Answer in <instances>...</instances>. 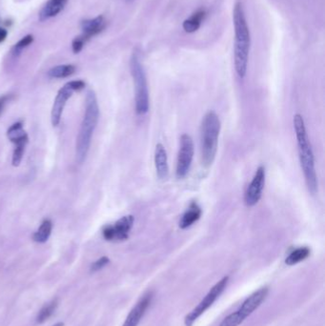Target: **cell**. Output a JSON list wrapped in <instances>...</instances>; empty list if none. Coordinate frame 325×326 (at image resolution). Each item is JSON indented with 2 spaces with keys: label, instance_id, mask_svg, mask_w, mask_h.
<instances>
[{
  "label": "cell",
  "instance_id": "cell-1",
  "mask_svg": "<svg viewBox=\"0 0 325 326\" xmlns=\"http://www.w3.org/2000/svg\"><path fill=\"white\" fill-rule=\"evenodd\" d=\"M293 122L298 142L299 158L303 169L306 186L308 188V191L312 195H315L318 192V177L315 167L314 153L307 135L303 115L300 113H296L294 115Z\"/></svg>",
  "mask_w": 325,
  "mask_h": 326
},
{
  "label": "cell",
  "instance_id": "cell-2",
  "mask_svg": "<svg viewBox=\"0 0 325 326\" xmlns=\"http://www.w3.org/2000/svg\"><path fill=\"white\" fill-rule=\"evenodd\" d=\"M100 119V107L96 93L89 90L86 95L85 101V112L79 129V135L77 138V161L83 163L87 158L88 152L90 150L92 137L94 135L95 129L97 128Z\"/></svg>",
  "mask_w": 325,
  "mask_h": 326
},
{
  "label": "cell",
  "instance_id": "cell-3",
  "mask_svg": "<svg viewBox=\"0 0 325 326\" xmlns=\"http://www.w3.org/2000/svg\"><path fill=\"white\" fill-rule=\"evenodd\" d=\"M233 19H234L235 35V72L240 79H244L247 73L251 37H250V31L247 25L244 11L242 8V4L240 2H237L235 5Z\"/></svg>",
  "mask_w": 325,
  "mask_h": 326
},
{
  "label": "cell",
  "instance_id": "cell-4",
  "mask_svg": "<svg viewBox=\"0 0 325 326\" xmlns=\"http://www.w3.org/2000/svg\"><path fill=\"white\" fill-rule=\"evenodd\" d=\"M220 127L219 117L214 111H209L204 115L201 128V147L202 164L206 168L213 164L216 158Z\"/></svg>",
  "mask_w": 325,
  "mask_h": 326
},
{
  "label": "cell",
  "instance_id": "cell-5",
  "mask_svg": "<svg viewBox=\"0 0 325 326\" xmlns=\"http://www.w3.org/2000/svg\"><path fill=\"white\" fill-rule=\"evenodd\" d=\"M130 68L135 84V112L143 115L149 111V89L144 68L136 54L131 57Z\"/></svg>",
  "mask_w": 325,
  "mask_h": 326
},
{
  "label": "cell",
  "instance_id": "cell-6",
  "mask_svg": "<svg viewBox=\"0 0 325 326\" xmlns=\"http://www.w3.org/2000/svg\"><path fill=\"white\" fill-rule=\"evenodd\" d=\"M85 86L86 83L83 80H73L66 83L60 90L58 91L51 112V121L54 127H56L60 123L63 110L65 108L68 100L73 96L75 92L83 90Z\"/></svg>",
  "mask_w": 325,
  "mask_h": 326
},
{
  "label": "cell",
  "instance_id": "cell-7",
  "mask_svg": "<svg viewBox=\"0 0 325 326\" xmlns=\"http://www.w3.org/2000/svg\"><path fill=\"white\" fill-rule=\"evenodd\" d=\"M7 136L14 145L11 164L14 167H18L22 161L25 148L29 142V136L23 128L22 122L18 121L11 125V127L7 130Z\"/></svg>",
  "mask_w": 325,
  "mask_h": 326
},
{
  "label": "cell",
  "instance_id": "cell-8",
  "mask_svg": "<svg viewBox=\"0 0 325 326\" xmlns=\"http://www.w3.org/2000/svg\"><path fill=\"white\" fill-rule=\"evenodd\" d=\"M194 152L195 148L191 135L183 134L180 137V150L176 169V176L179 180L184 179L189 173L194 158Z\"/></svg>",
  "mask_w": 325,
  "mask_h": 326
},
{
  "label": "cell",
  "instance_id": "cell-9",
  "mask_svg": "<svg viewBox=\"0 0 325 326\" xmlns=\"http://www.w3.org/2000/svg\"><path fill=\"white\" fill-rule=\"evenodd\" d=\"M134 222L135 217L132 215L124 216L113 224L105 225L102 229V235L108 241H122L129 237Z\"/></svg>",
  "mask_w": 325,
  "mask_h": 326
},
{
  "label": "cell",
  "instance_id": "cell-10",
  "mask_svg": "<svg viewBox=\"0 0 325 326\" xmlns=\"http://www.w3.org/2000/svg\"><path fill=\"white\" fill-rule=\"evenodd\" d=\"M228 280H229L228 277H224L221 281H218L210 290V292L205 296V298L202 300L201 304H199L189 315L186 316L185 318L186 326H193V324L214 304V302L219 297V295L223 292Z\"/></svg>",
  "mask_w": 325,
  "mask_h": 326
},
{
  "label": "cell",
  "instance_id": "cell-11",
  "mask_svg": "<svg viewBox=\"0 0 325 326\" xmlns=\"http://www.w3.org/2000/svg\"><path fill=\"white\" fill-rule=\"evenodd\" d=\"M265 185V168L264 166H259L250 185L247 188L244 203L248 207H253L259 202L261 199L262 191Z\"/></svg>",
  "mask_w": 325,
  "mask_h": 326
},
{
  "label": "cell",
  "instance_id": "cell-12",
  "mask_svg": "<svg viewBox=\"0 0 325 326\" xmlns=\"http://www.w3.org/2000/svg\"><path fill=\"white\" fill-rule=\"evenodd\" d=\"M267 293L268 290L266 287L261 288L257 292L254 293L249 298H247L246 301L241 305L239 310H237V312L245 320L248 316L251 315L258 306L262 304V302L267 296Z\"/></svg>",
  "mask_w": 325,
  "mask_h": 326
},
{
  "label": "cell",
  "instance_id": "cell-13",
  "mask_svg": "<svg viewBox=\"0 0 325 326\" xmlns=\"http://www.w3.org/2000/svg\"><path fill=\"white\" fill-rule=\"evenodd\" d=\"M155 166L159 180H166L169 176L167 152L161 143H157L155 151Z\"/></svg>",
  "mask_w": 325,
  "mask_h": 326
},
{
  "label": "cell",
  "instance_id": "cell-14",
  "mask_svg": "<svg viewBox=\"0 0 325 326\" xmlns=\"http://www.w3.org/2000/svg\"><path fill=\"white\" fill-rule=\"evenodd\" d=\"M106 27V21L103 15H99L93 19L85 20L81 24L82 29V36L87 41L91 37L101 34V32Z\"/></svg>",
  "mask_w": 325,
  "mask_h": 326
},
{
  "label": "cell",
  "instance_id": "cell-15",
  "mask_svg": "<svg viewBox=\"0 0 325 326\" xmlns=\"http://www.w3.org/2000/svg\"><path fill=\"white\" fill-rule=\"evenodd\" d=\"M150 303H151L150 295L145 296L143 299H141L127 317L123 326H137L141 318L144 315L146 309L148 308Z\"/></svg>",
  "mask_w": 325,
  "mask_h": 326
},
{
  "label": "cell",
  "instance_id": "cell-16",
  "mask_svg": "<svg viewBox=\"0 0 325 326\" xmlns=\"http://www.w3.org/2000/svg\"><path fill=\"white\" fill-rule=\"evenodd\" d=\"M66 0H49L44 7L39 11V20L44 22L46 20L57 15L60 11L64 9Z\"/></svg>",
  "mask_w": 325,
  "mask_h": 326
},
{
  "label": "cell",
  "instance_id": "cell-17",
  "mask_svg": "<svg viewBox=\"0 0 325 326\" xmlns=\"http://www.w3.org/2000/svg\"><path fill=\"white\" fill-rule=\"evenodd\" d=\"M202 208L196 202L191 203L189 208L185 211L180 221V227L181 229H187L197 222L202 217Z\"/></svg>",
  "mask_w": 325,
  "mask_h": 326
},
{
  "label": "cell",
  "instance_id": "cell-18",
  "mask_svg": "<svg viewBox=\"0 0 325 326\" xmlns=\"http://www.w3.org/2000/svg\"><path fill=\"white\" fill-rule=\"evenodd\" d=\"M206 17L205 10H199L191 15L190 18L183 22V29L186 33H195L198 31L202 25V21Z\"/></svg>",
  "mask_w": 325,
  "mask_h": 326
},
{
  "label": "cell",
  "instance_id": "cell-19",
  "mask_svg": "<svg viewBox=\"0 0 325 326\" xmlns=\"http://www.w3.org/2000/svg\"><path fill=\"white\" fill-rule=\"evenodd\" d=\"M52 230H53L52 220L46 218L41 222L38 229L34 232V234L33 235L34 241L37 243H45L52 234Z\"/></svg>",
  "mask_w": 325,
  "mask_h": 326
},
{
  "label": "cell",
  "instance_id": "cell-20",
  "mask_svg": "<svg viewBox=\"0 0 325 326\" xmlns=\"http://www.w3.org/2000/svg\"><path fill=\"white\" fill-rule=\"evenodd\" d=\"M77 68L72 64L58 65L49 70L48 77L51 79H65L73 76L76 73Z\"/></svg>",
  "mask_w": 325,
  "mask_h": 326
},
{
  "label": "cell",
  "instance_id": "cell-21",
  "mask_svg": "<svg viewBox=\"0 0 325 326\" xmlns=\"http://www.w3.org/2000/svg\"><path fill=\"white\" fill-rule=\"evenodd\" d=\"M310 255V249L308 247H301L294 250L285 259V263L288 265H295L304 259H307Z\"/></svg>",
  "mask_w": 325,
  "mask_h": 326
},
{
  "label": "cell",
  "instance_id": "cell-22",
  "mask_svg": "<svg viewBox=\"0 0 325 326\" xmlns=\"http://www.w3.org/2000/svg\"><path fill=\"white\" fill-rule=\"evenodd\" d=\"M57 305H58V300L57 299H54L52 302L46 304L45 306L39 311L38 315L36 317V323L37 324L44 323L46 320H48L51 316L54 314V312L56 311V309L57 308Z\"/></svg>",
  "mask_w": 325,
  "mask_h": 326
},
{
  "label": "cell",
  "instance_id": "cell-23",
  "mask_svg": "<svg viewBox=\"0 0 325 326\" xmlns=\"http://www.w3.org/2000/svg\"><path fill=\"white\" fill-rule=\"evenodd\" d=\"M34 42V36L32 34H28L26 36H24L22 39H20L15 45L13 46L12 48V53L15 56H18L23 49L27 48L28 46L31 45Z\"/></svg>",
  "mask_w": 325,
  "mask_h": 326
},
{
  "label": "cell",
  "instance_id": "cell-24",
  "mask_svg": "<svg viewBox=\"0 0 325 326\" xmlns=\"http://www.w3.org/2000/svg\"><path fill=\"white\" fill-rule=\"evenodd\" d=\"M243 321L244 319L236 311L235 313L226 317L219 326H239Z\"/></svg>",
  "mask_w": 325,
  "mask_h": 326
},
{
  "label": "cell",
  "instance_id": "cell-25",
  "mask_svg": "<svg viewBox=\"0 0 325 326\" xmlns=\"http://www.w3.org/2000/svg\"><path fill=\"white\" fill-rule=\"evenodd\" d=\"M85 43H86V40L83 38L82 35L76 37L72 42V49H73L74 54L80 53L85 45Z\"/></svg>",
  "mask_w": 325,
  "mask_h": 326
},
{
  "label": "cell",
  "instance_id": "cell-26",
  "mask_svg": "<svg viewBox=\"0 0 325 326\" xmlns=\"http://www.w3.org/2000/svg\"><path fill=\"white\" fill-rule=\"evenodd\" d=\"M110 262V259L108 257H101V259H98L91 265V272H97L105 267Z\"/></svg>",
  "mask_w": 325,
  "mask_h": 326
},
{
  "label": "cell",
  "instance_id": "cell-27",
  "mask_svg": "<svg viewBox=\"0 0 325 326\" xmlns=\"http://www.w3.org/2000/svg\"><path fill=\"white\" fill-rule=\"evenodd\" d=\"M10 99H11V96H8V95L0 97V114L3 112L6 104L10 102Z\"/></svg>",
  "mask_w": 325,
  "mask_h": 326
},
{
  "label": "cell",
  "instance_id": "cell-28",
  "mask_svg": "<svg viewBox=\"0 0 325 326\" xmlns=\"http://www.w3.org/2000/svg\"><path fill=\"white\" fill-rule=\"evenodd\" d=\"M7 35H8L7 30L4 29V28H0V43L3 42L6 39Z\"/></svg>",
  "mask_w": 325,
  "mask_h": 326
},
{
  "label": "cell",
  "instance_id": "cell-29",
  "mask_svg": "<svg viewBox=\"0 0 325 326\" xmlns=\"http://www.w3.org/2000/svg\"><path fill=\"white\" fill-rule=\"evenodd\" d=\"M64 326V324L63 323H57L55 326Z\"/></svg>",
  "mask_w": 325,
  "mask_h": 326
},
{
  "label": "cell",
  "instance_id": "cell-30",
  "mask_svg": "<svg viewBox=\"0 0 325 326\" xmlns=\"http://www.w3.org/2000/svg\"><path fill=\"white\" fill-rule=\"evenodd\" d=\"M0 23H1V18H0Z\"/></svg>",
  "mask_w": 325,
  "mask_h": 326
}]
</instances>
